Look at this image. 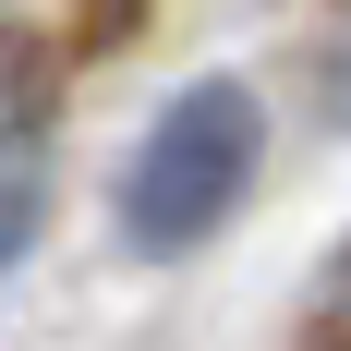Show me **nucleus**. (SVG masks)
Instances as JSON below:
<instances>
[{"label":"nucleus","instance_id":"nucleus-1","mask_svg":"<svg viewBox=\"0 0 351 351\" xmlns=\"http://www.w3.org/2000/svg\"><path fill=\"white\" fill-rule=\"evenodd\" d=\"M254 158H267V109H254V85L194 73V85H182V97L134 134V158H121V182H109L121 254L170 267V254L218 243V230H230V206L254 194Z\"/></svg>","mask_w":351,"mask_h":351},{"label":"nucleus","instance_id":"nucleus-2","mask_svg":"<svg viewBox=\"0 0 351 351\" xmlns=\"http://www.w3.org/2000/svg\"><path fill=\"white\" fill-rule=\"evenodd\" d=\"M36 218H49V170H36V145H12V158H0V279L25 267Z\"/></svg>","mask_w":351,"mask_h":351},{"label":"nucleus","instance_id":"nucleus-3","mask_svg":"<svg viewBox=\"0 0 351 351\" xmlns=\"http://www.w3.org/2000/svg\"><path fill=\"white\" fill-rule=\"evenodd\" d=\"M327 97H339V134H351V49H339V85H327Z\"/></svg>","mask_w":351,"mask_h":351},{"label":"nucleus","instance_id":"nucleus-4","mask_svg":"<svg viewBox=\"0 0 351 351\" xmlns=\"http://www.w3.org/2000/svg\"><path fill=\"white\" fill-rule=\"evenodd\" d=\"M97 12H109V25H121V12H134V0H97Z\"/></svg>","mask_w":351,"mask_h":351}]
</instances>
